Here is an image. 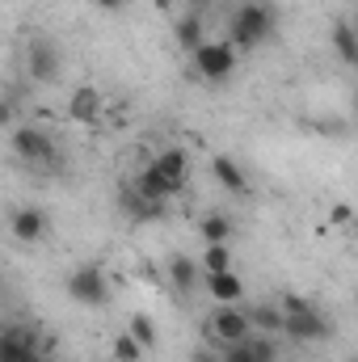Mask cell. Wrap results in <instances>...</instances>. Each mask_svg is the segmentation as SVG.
<instances>
[{
	"mask_svg": "<svg viewBox=\"0 0 358 362\" xmlns=\"http://www.w3.org/2000/svg\"><path fill=\"white\" fill-rule=\"evenodd\" d=\"M278 308H282V333L291 341H325L333 333V325L325 320V312L316 303H308L304 295H287Z\"/></svg>",
	"mask_w": 358,
	"mask_h": 362,
	"instance_id": "cell-1",
	"label": "cell"
},
{
	"mask_svg": "<svg viewBox=\"0 0 358 362\" xmlns=\"http://www.w3.org/2000/svg\"><path fill=\"white\" fill-rule=\"evenodd\" d=\"M274 38V13L266 4H241L232 13V25H228V42L236 51H258Z\"/></svg>",
	"mask_w": 358,
	"mask_h": 362,
	"instance_id": "cell-2",
	"label": "cell"
},
{
	"mask_svg": "<svg viewBox=\"0 0 358 362\" xmlns=\"http://www.w3.org/2000/svg\"><path fill=\"white\" fill-rule=\"evenodd\" d=\"M236 55H241V51H236L228 38H202V42L190 51L194 72H198L207 85H228L232 72H236Z\"/></svg>",
	"mask_w": 358,
	"mask_h": 362,
	"instance_id": "cell-3",
	"label": "cell"
},
{
	"mask_svg": "<svg viewBox=\"0 0 358 362\" xmlns=\"http://www.w3.org/2000/svg\"><path fill=\"white\" fill-rule=\"evenodd\" d=\"M64 291H68V299L72 303H81V308H105L110 303V278L101 266H76V270L64 278Z\"/></svg>",
	"mask_w": 358,
	"mask_h": 362,
	"instance_id": "cell-4",
	"label": "cell"
},
{
	"mask_svg": "<svg viewBox=\"0 0 358 362\" xmlns=\"http://www.w3.org/2000/svg\"><path fill=\"white\" fill-rule=\"evenodd\" d=\"M13 156L25 165H55V139L47 127H13Z\"/></svg>",
	"mask_w": 358,
	"mask_h": 362,
	"instance_id": "cell-5",
	"label": "cell"
},
{
	"mask_svg": "<svg viewBox=\"0 0 358 362\" xmlns=\"http://www.w3.org/2000/svg\"><path fill=\"white\" fill-rule=\"evenodd\" d=\"M253 329H249V320H245V308H236V303H215V312H211V337L219 341V346H236V341H245Z\"/></svg>",
	"mask_w": 358,
	"mask_h": 362,
	"instance_id": "cell-6",
	"label": "cell"
},
{
	"mask_svg": "<svg viewBox=\"0 0 358 362\" xmlns=\"http://www.w3.org/2000/svg\"><path fill=\"white\" fill-rule=\"evenodd\" d=\"M25 68H30V81H38V85H55V81H59V72H64L59 47H55V42H47V38L30 42V51H25Z\"/></svg>",
	"mask_w": 358,
	"mask_h": 362,
	"instance_id": "cell-7",
	"label": "cell"
},
{
	"mask_svg": "<svg viewBox=\"0 0 358 362\" xmlns=\"http://www.w3.org/2000/svg\"><path fill=\"white\" fill-rule=\"evenodd\" d=\"M0 362H42V350H38L34 333L21 329V325L0 329Z\"/></svg>",
	"mask_w": 358,
	"mask_h": 362,
	"instance_id": "cell-8",
	"label": "cell"
},
{
	"mask_svg": "<svg viewBox=\"0 0 358 362\" xmlns=\"http://www.w3.org/2000/svg\"><path fill=\"white\" fill-rule=\"evenodd\" d=\"M118 206H122V215H131L135 223H152V219H165V211H169V202L165 198H144L131 181L118 189Z\"/></svg>",
	"mask_w": 358,
	"mask_h": 362,
	"instance_id": "cell-9",
	"label": "cell"
},
{
	"mask_svg": "<svg viewBox=\"0 0 358 362\" xmlns=\"http://www.w3.org/2000/svg\"><path fill=\"white\" fill-rule=\"evenodd\" d=\"M8 232L21 240V245H38L47 236V211L42 206H17L8 215Z\"/></svg>",
	"mask_w": 358,
	"mask_h": 362,
	"instance_id": "cell-10",
	"label": "cell"
},
{
	"mask_svg": "<svg viewBox=\"0 0 358 362\" xmlns=\"http://www.w3.org/2000/svg\"><path fill=\"white\" fill-rule=\"evenodd\" d=\"M148 169L165 181V189H169V194H178L181 185H185V152H181V148H165Z\"/></svg>",
	"mask_w": 358,
	"mask_h": 362,
	"instance_id": "cell-11",
	"label": "cell"
},
{
	"mask_svg": "<svg viewBox=\"0 0 358 362\" xmlns=\"http://www.w3.org/2000/svg\"><path fill=\"white\" fill-rule=\"evenodd\" d=\"M211 177L219 181L228 194H249V177H245V169H241V160L236 156H211Z\"/></svg>",
	"mask_w": 358,
	"mask_h": 362,
	"instance_id": "cell-12",
	"label": "cell"
},
{
	"mask_svg": "<svg viewBox=\"0 0 358 362\" xmlns=\"http://www.w3.org/2000/svg\"><path fill=\"white\" fill-rule=\"evenodd\" d=\"M207 295H211L215 303H241V295H245V282H241V274H236V270L207 274Z\"/></svg>",
	"mask_w": 358,
	"mask_h": 362,
	"instance_id": "cell-13",
	"label": "cell"
},
{
	"mask_svg": "<svg viewBox=\"0 0 358 362\" xmlns=\"http://www.w3.org/2000/svg\"><path fill=\"white\" fill-rule=\"evenodd\" d=\"M245 320H249L253 333H266V337L282 333V308L278 303H253V308H245Z\"/></svg>",
	"mask_w": 358,
	"mask_h": 362,
	"instance_id": "cell-14",
	"label": "cell"
},
{
	"mask_svg": "<svg viewBox=\"0 0 358 362\" xmlns=\"http://www.w3.org/2000/svg\"><path fill=\"white\" fill-rule=\"evenodd\" d=\"M169 282H173V291H178V295H190V291L202 282L198 262H194V257H185V253H178V257L169 262Z\"/></svg>",
	"mask_w": 358,
	"mask_h": 362,
	"instance_id": "cell-15",
	"label": "cell"
},
{
	"mask_svg": "<svg viewBox=\"0 0 358 362\" xmlns=\"http://www.w3.org/2000/svg\"><path fill=\"white\" fill-rule=\"evenodd\" d=\"M68 114H72L76 122H93V118L101 114V93L89 89V85H81V89L68 97Z\"/></svg>",
	"mask_w": 358,
	"mask_h": 362,
	"instance_id": "cell-16",
	"label": "cell"
},
{
	"mask_svg": "<svg viewBox=\"0 0 358 362\" xmlns=\"http://www.w3.org/2000/svg\"><path fill=\"white\" fill-rule=\"evenodd\" d=\"M333 51H337V59H342L346 68L358 64V34H354V25H350L346 17L333 25Z\"/></svg>",
	"mask_w": 358,
	"mask_h": 362,
	"instance_id": "cell-17",
	"label": "cell"
},
{
	"mask_svg": "<svg viewBox=\"0 0 358 362\" xmlns=\"http://www.w3.org/2000/svg\"><path fill=\"white\" fill-rule=\"evenodd\" d=\"M198 236H202V245H228V240H232V219H228L224 211H215V215H202V223H198Z\"/></svg>",
	"mask_w": 358,
	"mask_h": 362,
	"instance_id": "cell-18",
	"label": "cell"
},
{
	"mask_svg": "<svg viewBox=\"0 0 358 362\" xmlns=\"http://www.w3.org/2000/svg\"><path fill=\"white\" fill-rule=\"evenodd\" d=\"M173 38H178L181 51H194V47L202 42V17H198V13H181L178 25H173Z\"/></svg>",
	"mask_w": 358,
	"mask_h": 362,
	"instance_id": "cell-19",
	"label": "cell"
},
{
	"mask_svg": "<svg viewBox=\"0 0 358 362\" xmlns=\"http://www.w3.org/2000/svg\"><path fill=\"white\" fill-rule=\"evenodd\" d=\"M127 333L144 346V350H156V341H161V333H156V325H152V316H144V312H135L131 316V325H127Z\"/></svg>",
	"mask_w": 358,
	"mask_h": 362,
	"instance_id": "cell-20",
	"label": "cell"
},
{
	"mask_svg": "<svg viewBox=\"0 0 358 362\" xmlns=\"http://www.w3.org/2000/svg\"><path fill=\"white\" fill-rule=\"evenodd\" d=\"M110 350H114V362H144V354H148L131 333H118V337L110 341Z\"/></svg>",
	"mask_w": 358,
	"mask_h": 362,
	"instance_id": "cell-21",
	"label": "cell"
},
{
	"mask_svg": "<svg viewBox=\"0 0 358 362\" xmlns=\"http://www.w3.org/2000/svg\"><path fill=\"white\" fill-rule=\"evenodd\" d=\"M198 270H207V274L232 270V249H228V245H207V249H202V266H198Z\"/></svg>",
	"mask_w": 358,
	"mask_h": 362,
	"instance_id": "cell-22",
	"label": "cell"
},
{
	"mask_svg": "<svg viewBox=\"0 0 358 362\" xmlns=\"http://www.w3.org/2000/svg\"><path fill=\"white\" fill-rule=\"evenodd\" d=\"M329 223H333V228H350V223H354V206H350V202H333Z\"/></svg>",
	"mask_w": 358,
	"mask_h": 362,
	"instance_id": "cell-23",
	"label": "cell"
},
{
	"mask_svg": "<svg viewBox=\"0 0 358 362\" xmlns=\"http://www.w3.org/2000/svg\"><path fill=\"white\" fill-rule=\"evenodd\" d=\"M13 114H17V110H13V101H8V97H0V127H13Z\"/></svg>",
	"mask_w": 358,
	"mask_h": 362,
	"instance_id": "cell-24",
	"label": "cell"
},
{
	"mask_svg": "<svg viewBox=\"0 0 358 362\" xmlns=\"http://www.w3.org/2000/svg\"><path fill=\"white\" fill-rule=\"evenodd\" d=\"M190 362H219V350H194Z\"/></svg>",
	"mask_w": 358,
	"mask_h": 362,
	"instance_id": "cell-25",
	"label": "cell"
},
{
	"mask_svg": "<svg viewBox=\"0 0 358 362\" xmlns=\"http://www.w3.org/2000/svg\"><path fill=\"white\" fill-rule=\"evenodd\" d=\"M93 4L105 8V13H118V8H122V0H93Z\"/></svg>",
	"mask_w": 358,
	"mask_h": 362,
	"instance_id": "cell-26",
	"label": "cell"
},
{
	"mask_svg": "<svg viewBox=\"0 0 358 362\" xmlns=\"http://www.w3.org/2000/svg\"><path fill=\"white\" fill-rule=\"evenodd\" d=\"M0 299H4V278H0Z\"/></svg>",
	"mask_w": 358,
	"mask_h": 362,
	"instance_id": "cell-27",
	"label": "cell"
},
{
	"mask_svg": "<svg viewBox=\"0 0 358 362\" xmlns=\"http://www.w3.org/2000/svg\"><path fill=\"white\" fill-rule=\"evenodd\" d=\"M258 362H278V358H258Z\"/></svg>",
	"mask_w": 358,
	"mask_h": 362,
	"instance_id": "cell-28",
	"label": "cell"
}]
</instances>
